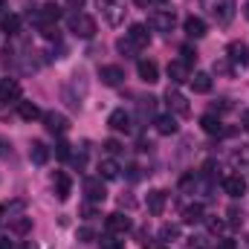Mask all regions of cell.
Here are the masks:
<instances>
[{
	"label": "cell",
	"instance_id": "obj_1",
	"mask_svg": "<svg viewBox=\"0 0 249 249\" xmlns=\"http://www.w3.org/2000/svg\"><path fill=\"white\" fill-rule=\"evenodd\" d=\"M200 6L209 12V18L214 20V23H220V26H226V23H232V18H235V0H200Z\"/></svg>",
	"mask_w": 249,
	"mask_h": 249
},
{
	"label": "cell",
	"instance_id": "obj_2",
	"mask_svg": "<svg viewBox=\"0 0 249 249\" xmlns=\"http://www.w3.org/2000/svg\"><path fill=\"white\" fill-rule=\"evenodd\" d=\"M67 26H70L72 35H78V38H84V41H90V38L96 35V20H93L90 15H84V12H72V15L67 18Z\"/></svg>",
	"mask_w": 249,
	"mask_h": 249
},
{
	"label": "cell",
	"instance_id": "obj_3",
	"mask_svg": "<svg viewBox=\"0 0 249 249\" xmlns=\"http://www.w3.org/2000/svg\"><path fill=\"white\" fill-rule=\"evenodd\" d=\"M99 9H102V18H105L110 26H119L124 20V12H127L124 0H99Z\"/></svg>",
	"mask_w": 249,
	"mask_h": 249
},
{
	"label": "cell",
	"instance_id": "obj_4",
	"mask_svg": "<svg viewBox=\"0 0 249 249\" xmlns=\"http://www.w3.org/2000/svg\"><path fill=\"white\" fill-rule=\"evenodd\" d=\"M58 18H61V9L55 6V3H47V6H41L38 12H35V26L38 29H44V26H55L58 23Z\"/></svg>",
	"mask_w": 249,
	"mask_h": 249
},
{
	"label": "cell",
	"instance_id": "obj_5",
	"mask_svg": "<svg viewBox=\"0 0 249 249\" xmlns=\"http://www.w3.org/2000/svg\"><path fill=\"white\" fill-rule=\"evenodd\" d=\"M84 194H87L90 203H105V200H107L105 180H102V177H87V180H84Z\"/></svg>",
	"mask_w": 249,
	"mask_h": 249
},
{
	"label": "cell",
	"instance_id": "obj_6",
	"mask_svg": "<svg viewBox=\"0 0 249 249\" xmlns=\"http://www.w3.org/2000/svg\"><path fill=\"white\" fill-rule=\"evenodd\" d=\"M44 124H47V130H50V133H58V136L70 130V119H67L64 113H58V110L44 113Z\"/></svg>",
	"mask_w": 249,
	"mask_h": 249
},
{
	"label": "cell",
	"instance_id": "obj_7",
	"mask_svg": "<svg viewBox=\"0 0 249 249\" xmlns=\"http://www.w3.org/2000/svg\"><path fill=\"white\" fill-rule=\"evenodd\" d=\"M99 78H102L105 87H119V84L124 81V70L122 67H116V64H107V67L99 70Z\"/></svg>",
	"mask_w": 249,
	"mask_h": 249
},
{
	"label": "cell",
	"instance_id": "obj_8",
	"mask_svg": "<svg viewBox=\"0 0 249 249\" xmlns=\"http://www.w3.org/2000/svg\"><path fill=\"white\" fill-rule=\"evenodd\" d=\"M53 188H55V197L58 200H70V194H72V180H70V174L67 171H55L53 174Z\"/></svg>",
	"mask_w": 249,
	"mask_h": 249
},
{
	"label": "cell",
	"instance_id": "obj_9",
	"mask_svg": "<svg viewBox=\"0 0 249 249\" xmlns=\"http://www.w3.org/2000/svg\"><path fill=\"white\" fill-rule=\"evenodd\" d=\"M174 20H177V18H174L171 9H160V12L151 15V26H154L157 32H171V29H174Z\"/></svg>",
	"mask_w": 249,
	"mask_h": 249
},
{
	"label": "cell",
	"instance_id": "obj_10",
	"mask_svg": "<svg viewBox=\"0 0 249 249\" xmlns=\"http://www.w3.org/2000/svg\"><path fill=\"white\" fill-rule=\"evenodd\" d=\"M223 191L229 194V197H244L247 194V177H241V174H229V177H223Z\"/></svg>",
	"mask_w": 249,
	"mask_h": 249
},
{
	"label": "cell",
	"instance_id": "obj_11",
	"mask_svg": "<svg viewBox=\"0 0 249 249\" xmlns=\"http://www.w3.org/2000/svg\"><path fill=\"white\" fill-rule=\"evenodd\" d=\"M107 232H113V235H124V232H130V217L127 214H122V212H113V214H107Z\"/></svg>",
	"mask_w": 249,
	"mask_h": 249
},
{
	"label": "cell",
	"instance_id": "obj_12",
	"mask_svg": "<svg viewBox=\"0 0 249 249\" xmlns=\"http://www.w3.org/2000/svg\"><path fill=\"white\" fill-rule=\"evenodd\" d=\"M165 105H168L177 116H188V110H191V107H188V99L183 93H177V90H168V93H165Z\"/></svg>",
	"mask_w": 249,
	"mask_h": 249
},
{
	"label": "cell",
	"instance_id": "obj_13",
	"mask_svg": "<svg viewBox=\"0 0 249 249\" xmlns=\"http://www.w3.org/2000/svg\"><path fill=\"white\" fill-rule=\"evenodd\" d=\"M127 38L133 41V47H136V50H142V47H148V44H151V32H148V26H145V23H133V26L127 29Z\"/></svg>",
	"mask_w": 249,
	"mask_h": 249
},
{
	"label": "cell",
	"instance_id": "obj_14",
	"mask_svg": "<svg viewBox=\"0 0 249 249\" xmlns=\"http://www.w3.org/2000/svg\"><path fill=\"white\" fill-rule=\"evenodd\" d=\"M148 212L151 214H162L165 212V203H168V194L162 191V188H154V191H148Z\"/></svg>",
	"mask_w": 249,
	"mask_h": 249
},
{
	"label": "cell",
	"instance_id": "obj_15",
	"mask_svg": "<svg viewBox=\"0 0 249 249\" xmlns=\"http://www.w3.org/2000/svg\"><path fill=\"white\" fill-rule=\"evenodd\" d=\"M9 232L18 235V238H26L32 232V217L26 214H18V217H9Z\"/></svg>",
	"mask_w": 249,
	"mask_h": 249
},
{
	"label": "cell",
	"instance_id": "obj_16",
	"mask_svg": "<svg viewBox=\"0 0 249 249\" xmlns=\"http://www.w3.org/2000/svg\"><path fill=\"white\" fill-rule=\"evenodd\" d=\"M0 102H20V84L15 78L0 81Z\"/></svg>",
	"mask_w": 249,
	"mask_h": 249
},
{
	"label": "cell",
	"instance_id": "obj_17",
	"mask_svg": "<svg viewBox=\"0 0 249 249\" xmlns=\"http://www.w3.org/2000/svg\"><path fill=\"white\" fill-rule=\"evenodd\" d=\"M226 53H229V61H232V64L249 67V47H247V44H241V41H232Z\"/></svg>",
	"mask_w": 249,
	"mask_h": 249
},
{
	"label": "cell",
	"instance_id": "obj_18",
	"mask_svg": "<svg viewBox=\"0 0 249 249\" xmlns=\"http://www.w3.org/2000/svg\"><path fill=\"white\" fill-rule=\"evenodd\" d=\"M168 78H171L174 84H183V81L191 78V67H188L186 61H171L168 64Z\"/></svg>",
	"mask_w": 249,
	"mask_h": 249
},
{
	"label": "cell",
	"instance_id": "obj_19",
	"mask_svg": "<svg viewBox=\"0 0 249 249\" xmlns=\"http://www.w3.org/2000/svg\"><path fill=\"white\" fill-rule=\"evenodd\" d=\"M200 127H203V130H206L209 136H223V133H229V130L223 127V122H220V119H217L214 113H206V116L200 119Z\"/></svg>",
	"mask_w": 249,
	"mask_h": 249
},
{
	"label": "cell",
	"instance_id": "obj_20",
	"mask_svg": "<svg viewBox=\"0 0 249 249\" xmlns=\"http://www.w3.org/2000/svg\"><path fill=\"white\" fill-rule=\"evenodd\" d=\"M183 29H186L188 38H203V35H206V20L197 18V15H188L186 23H183Z\"/></svg>",
	"mask_w": 249,
	"mask_h": 249
},
{
	"label": "cell",
	"instance_id": "obj_21",
	"mask_svg": "<svg viewBox=\"0 0 249 249\" xmlns=\"http://www.w3.org/2000/svg\"><path fill=\"white\" fill-rule=\"evenodd\" d=\"M154 127H157V133H160V136H174V133L180 130V124H177V119H174L171 113H168V116H157Z\"/></svg>",
	"mask_w": 249,
	"mask_h": 249
},
{
	"label": "cell",
	"instance_id": "obj_22",
	"mask_svg": "<svg viewBox=\"0 0 249 249\" xmlns=\"http://www.w3.org/2000/svg\"><path fill=\"white\" fill-rule=\"evenodd\" d=\"M136 70H139V78H142L145 84L160 81V67H157L154 61H139V64H136Z\"/></svg>",
	"mask_w": 249,
	"mask_h": 249
},
{
	"label": "cell",
	"instance_id": "obj_23",
	"mask_svg": "<svg viewBox=\"0 0 249 249\" xmlns=\"http://www.w3.org/2000/svg\"><path fill=\"white\" fill-rule=\"evenodd\" d=\"M18 116H20L23 122H35V119H41L44 113H41V107H38L35 102H18Z\"/></svg>",
	"mask_w": 249,
	"mask_h": 249
},
{
	"label": "cell",
	"instance_id": "obj_24",
	"mask_svg": "<svg viewBox=\"0 0 249 249\" xmlns=\"http://www.w3.org/2000/svg\"><path fill=\"white\" fill-rule=\"evenodd\" d=\"M130 122H133V119H130V113L122 110V107H119V110H113V113H110V119H107V124H110L113 130H124V133L130 130Z\"/></svg>",
	"mask_w": 249,
	"mask_h": 249
},
{
	"label": "cell",
	"instance_id": "obj_25",
	"mask_svg": "<svg viewBox=\"0 0 249 249\" xmlns=\"http://www.w3.org/2000/svg\"><path fill=\"white\" fill-rule=\"evenodd\" d=\"M188 81H191V90L194 93H212V75L209 72H194Z\"/></svg>",
	"mask_w": 249,
	"mask_h": 249
},
{
	"label": "cell",
	"instance_id": "obj_26",
	"mask_svg": "<svg viewBox=\"0 0 249 249\" xmlns=\"http://www.w3.org/2000/svg\"><path fill=\"white\" fill-rule=\"evenodd\" d=\"M29 160H32L35 165H44V162L50 160V148H47L44 142H32V145H29Z\"/></svg>",
	"mask_w": 249,
	"mask_h": 249
},
{
	"label": "cell",
	"instance_id": "obj_27",
	"mask_svg": "<svg viewBox=\"0 0 249 249\" xmlns=\"http://www.w3.org/2000/svg\"><path fill=\"white\" fill-rule=\"evenodd\" d=\"M119 171H122V168H119L116 160H102V162H99V177H102V180H116Z\"/></svg>",
	"mask_w": 249,
	"mask_h": 249
},
{
	"label": "cell",
	"instance_id": "obj_28",
	"mask_svg": "<svg viewBox=\"0 0 249 249\" xmlns=\"http://www.w3.org/2000/svg\"><path fill=\"white\" fill-rule=\"evenodd\" d=\"M232 165H235L238 171L249 174V145H241V148L232 154Z\"/></svg>",
	"mask_w": 249,
	"mask_h": 249
},
{
	"label": "cell",
	"instance_id": "obj_29",
	"mask_svg": "<svg viewBox=\"0 0 249 249\" xmlns=\"http://www.w3.org/2000/svg\"><path fill=\"white\" fill-rule=\"evenodd\" d=\"M183 220H186V223H191V226H194V223H200V220H206L203 206H200V203H191V206H186V209H183Z\"/></svg>",
	"mask_w": 249,
	"mask_h": 249
},
{
	"label": "cell",
	"instance_id": "obj_30",
	"mask_svg": "<svg viewBox=\"0 0 249 249\" xmlns=\"http://www.w3.org/2000/svg\"><path fill=\"white\" fill-rule=\"evenodd\" d=\"M99 247L102 249H124V241L119 235H113V232H105V235L99 238Z\"/></svg>",
	"mask_w": 249,
	"mask_h": 249
},
{
	"label": "cell",
	"instance_id": "obj_31",
	"mask_svg": "<svg viewBox=\"0 0 249 249\" xmlns=\"http://www.w3.org/2000/svg\"><path fill=\"white\" fill-rule=\"evenodd\" d=\"M177 238H180V226H177V223H165V226L160 229V241L168 244V241H177Z\"/></svg>",
	"mask_w": 249,
	"mask_h": 249
},
{
	"label": "cell",
	"instance_id": "obj_32",
	"mask_svg": "<svg viewBox=\"0 0 249 249\" xmlns=\"http://www.w3.org/2000/svg\"><path fill=\"white\" fill-rule=\"evenodd\" d=\"M116 50L122 53L124 58H133V55H136V47H133V41H130L127 35H124V38H119V41H116Z\"/></svg>",
	"mask_w": 249,
	"mask_h": 249
},
{
	"label": "cell",
	"instance_id": "obj_33",
	"mask_svg": "<svg viewBox=\"0 0 249 249\" xmlns=\"http://www.w3.org/2000/svg\"><path fill=\"white\" fill-rule=\"evenodd\" d=\"M18 29H20V18H18V15H6V18H3V32H6V35H15Z\"/></svg>",
	"mask_w": 249,
	"mask_h": 249
},
{
	"label": "cell",
	"instance_id": "obj_34",
	"mask_svg": "<svg viewBox=\"0 0 249 249\" xmlns=\"http://www.w3.org/2000/svg\"><path fill=\"white\" fill-rule=\"evenodd\" d=\"M180 55H183V58H180V61H186L188 67H191V64H197V50H194V47H183V50H180Z\"/></svg>",
	"mask_w": 249,
	"mask_h": 249
},
{
	"label": "cell",
	"instance_id": "obj_35",
	"mask_svg": "<svg viewBox=\"0 0 249 249\" xmlns=\"http://www.w3.org/2000/svg\"><path fill=\"white\" fill-rule=\"evenodd\" d=\"M55 157H58V160H70V157H72V145H70V142H58V145H55Z\"/></svg>",
	"mask_w": 249,
	"mask_h": 249
},
{
	"label": "cell",
	"instance_id": "obj_36",
	"mask_svg": "<svg viewBox=\"0 0 249 249\" xmlns=\"http://www.w3.org/2000/svg\"><path fill=\"white\" fill-rule=\"evenodd\" d=\"M188 249H212V244H209V238L197 235V238H191V241H188Z\"/></svg>",
	"mask_w": 249,
	"mask_h": 249
},
{
	"label": "cell",
	"instance_id": "obj_37",
	"mask_svg": "<svg viewBox=\"0 0 249 249\" xmlns=\"http://www.w3.org/2000/svg\"><path fill=\"white\" fill-rule=\"evenodd\" d=\"M93 238H96V235H93L90 226H81V229H78V241H81V244H87V241H93Z\"/></svg>",
	"mask_w": 249,
	"mask_h": 249
},
{
	"label": "cell",
	"instance_id": "obj_38",
	"mask_svg": "<svg viewBox=\"0 0 249 249\" xmlns=\"http://www.w3.org/2000/svg\"><path fill=\"white\" fill-rule=\"evenodd\" d=\"M214 72L229 75V72H232V64H229V61H214Z\"/></svg>",
	"mask_w": 249,
	"mask_h": 249
},
{
	"label": "cell",
	"instance_id": "obj_39",
	"mask_svg": "<svg viewBox=\"0 0 249 249\" xmlns=\"http://www.w3.org/2000/svg\"><path fill=\"white\" fill-rule=\"evenodd\" d=\"M154 105H157V99H151V96H148V99H142V102H139V110H142V113H151V110H154Z\"/></svg>",
	"mask_w": 249,
	"mask_h": 249
},
{
	"label": "cell",
	"instance_id": "obj_40",
	"mask_svg": "<svg viewBox=\"0 0 249 249\" xmlns=\"http://www.w3.org/2000/svg\"><path fill=\"white\" fill-rule=\"evenodd\" d=\"M105 151H107V154H119V151H122V145H119L116 139H107V142H105Z\"/></svg>",
	"mask_w": 249,
	"mask_h": 249
},
{
	"label": "cell",
	"instance_id": "obj_41",
	"mask_svg": "<svg viewBox=\"0 0 249 249\" xmlns=\"http://www.w3.org/2000/svg\"><path fill=\"white\" fill-rule=\"evenodd\" d=\"M241 220H244L241 212L238 209H229V226H241Z\"/></svg>",
	"mask_w": 249,
	"mask_h": 249
},
{
	"label": "cell",
	"instance_id": "obj_42",
	"mask_svg": "<svg viewBox=\"0 0 249 249\" xmlns=\"http://www.w3.org/2000/svg\"><path fill=\"white\" fill-rule=\"evenodd\" d=\"M223 226H226V223H223V220H217V217H212V220H209V229H212L214 235H217V232H223Z\"/></svg>",
	"mask_w": 249,
	"mask_h": 249
},
{
	"label": "cell",
	"instance_id": "obj_43",
	"mask_svg": "<svg viewBox=\"0 0 249 249\" xmlns=\"http://www.w3.org/2000/svg\"><path fill=\"white\" fill-rule=\"evenodd\" d=\"M214 249H238V244H235V241H217Z\"/></svg>",
	"mask_w": 249,
	"mask_h": 249
},
{
	"label": "cell",
	"instance_id": "obj_44",
	"mask_svg": "<svg viewBox=\"0 0 249 249\" xmlns=\"http://www.w3.org/2000/svg\"><path fill=\"white\" fill-rule=\"evenodd\" d=\"M229 107H232V105H229V102H226V99H220V105H217V102H214V110H229Z\"/></svg>",
	"mask_w": 249,
	"mask_h": 249
},
{
	"label": "cell",
	"instance_id": "obj_45",
	"mask_svg": "<svg viewBox=\"0 0 249 249\" xmlns=\"http://www.w3.org/2000/svg\"><path fill=\"white\" fill-rule=\"evenodd\" d=\"M81 214H84V217H93V214H96V209H93V206H84V209H81Z\"/></svg>",
	"mask_w": 249,
	"mask_h": 249
},
{
	"label": "cell",
	"instance_id": "obj_46",
	"mask_svg": "<svg viewBox=\"0 0 249 249\" xmlns=\"http://www.w3.org/2000/svg\"><path fill=\"white\" fill-rule=\"evenodd\" d=\"M241 122H244V127L249 130V110H244V113H241Z\"/></svg>",
	"mask_w": 249,
	"mask_h": 249
},
{
	"label": "cell",
	"instance_id": "obj_47",
	"mask_svg": "<svg viewBox=\"0 0 249 249\" xmlns=\"http://www.w3.org/2000/svg\"><path fill=\"white\" fill-rule=\"evenodd\" d=\"M0 249H12V244H9V238H0Z\"/></svg>",
	"mask_w": 249,
	"mask_h": 249
},
{
	"label": "cell",
	"instance_id": "obj_48",
	"mask_svg": "<svg viewBox=\"0 0 249 249\" xmlns=\"http://www.w3.org/2000/svg\"><path fill=\"white\" fill-rule=\"evenodd\" d=\"M244 18H247V20H249V0H247V3H244Z\"/></svg>",
	"mask_w": 249,
	"mask_h": 249
},
{
	"label": "cell",
	"instance_id": "obj_49",
	"mask_svg": "<svg viewBox=\"0 0 249 249\" xmlns=\"http://www.w3.org/2000/svg\"><path fill=\"white\" fill-rule=\"evenodd\" d=\"M148 3H151V0H136V6H148Z\"/></svg>",
	"mask_w": 249,
	"mask_h": 249
},
{
	"label": "cell",
	"instance_id": "obj_50",
	"mask_svg": "<svg viewBox=\"0 0 249 249\" xmlns=\"http://www.w3.org/2000/svg\"><path fill=\"white\" fill-rule=\"evenodd\" d=\"M3 12H6V0H0V15H3Z\"/></svg>",
	"mask_w": 249,
	"mask_h": 249
},
{
	"label": "cell",
	"instance_id": "obj_51",
	"mask_svg": "<svg viewBox=\"0 0 249 249\" xmlns=\"http://www.w3.org/2000/svg\"><path fill=\"white\" fill-rule=\"evenodd\" d=\"M67 3H72V6H81V3H84V0H67Z\"/></svg>",
	"mask_w": 249,
	"mask_h": 249
},
{
	"label": "cell",
	"instance_id": "obj_52",
	"mask_svg": "<svg viewBox=\"0 0 249 249\" xmlns=\"http://www.w3.org/2000/svg\"><path fill=\"white\" fill-rule=\"evenodd\" d=\"M0 220H3V206H0Z\"/></svg>",
	"mask_w": 249,
	"mask_h": 249
},
{
	"label": "cell",
	"instance_id": "obj_53",
	"mask_svg": "<svg viewBox=\"0 0 249 249\" xmlns=\"http://www.w3.org/2000/svg\"><path fill=\"white\" fill-rule=\"evenodd\" d=\"M154 249H162V247H154Z\"/></svg>",
	"mask_w": 249,
	"mask_h": 249
}]
</instances>
